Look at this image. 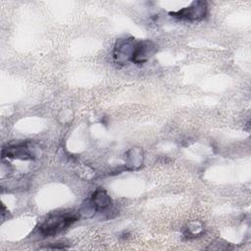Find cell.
Here are the masks:
<instances>
[{"mask_svg":"<svg viewBox=\"0 0 251 251\" xmlns=\"http://www.w3.org/2000/svg\"><path fill=\"white\" fill-rule=\"evenodd\" d=\"M156 51H157V45L153 41L149 39L139 41L135 45L131 62L137 65L144 64L156 53Z\"/></svg>","mask_w":251,"mask_h":251,"instance_id":"5b68a950","label":"cell"},{"mask_svg":"<svg viewBox=\"0 0 251 251\" xmlns=\"http://www.w3.org/2000/svg\"><path fill=\"white\" fill-rule=\"evenodd\" d=\"M91 209L96 212H104L110 208L112 205V200L106 190L98 187L91 195L90 199L87 201Z\"/></svg>","mask_w":251,"mask_h":251,"instance_id":"8992f818","label":"cell"},{"mask_svg":"<svg viewBox=\"0 0 251 251\" xmlns=\"http://www.w3.org/2000/svg\"><path fill=\"white\" fill-rule=\"evenodd\" d=\"M137 42L133 37L119 38L114 46L113 57L114 60L120 65H126L131 61L132 54Z\"/></svg>","mask_w":251,"mask_h":251,"instance_id":"7a4b0ae2","label":"cell"},{"mask_svg":"<svg viewBox=\"0 0 251 251\" xmlns=\"http://www.w3.org/2000/svg\"><path fill=\"white\" fill-rule=\"evenodd\" d=\"M172 17L186 21H200L207 14V4L204 1H194L190 6L182 8L176 12L169 13Z\"/></svg>","mask_w":251,"mask_h":251,"instance_id":"277c9868","label":"cell"},{"mask_svg":"<svg viewBox=\"0 0 251 251\" xmlns=\"http://www.w3.org/2000/svg\"><path fill=\"white\" fill-rule=\"evenodd\" d=\"M78 216L70 213H54L50 214L38 226L39 232L44 237L55 236L58 233L67 229L75 222L78 220Z\"/></svg>","mask_w":251,"mask_h":251,"instance_id":"6da1fadb","label":"cell"},{"mask_svg":"<svg viewBox=\"0 0 251 251\" xmlns=\"http://www.w3.org/2000/svg\"><path fill=\"white\" fill-rule=\"evenodd\" d=\"M2 158H11L19 160H33L35 158L34 149L30 142H19L9 144L2 149Z\"/></svg>","mask_w":251,"mask_h":251,"instance_id":"3957f363","label":"cell"}]
</instances>
